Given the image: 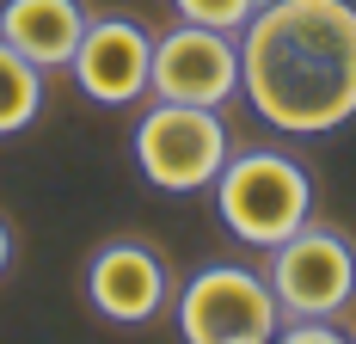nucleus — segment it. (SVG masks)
Masks as SVG:
<instances>
[{
  "label": "nucleus",
  "instance_id": "f257e3e1",
  "mask_svg": "<svg viewBox=\"0 0 356 344\" xmlns=\"http://www.w3.org/2000/svg\"><path fill=\"white\" fill-rule=\"evenodd\" d=\"M240 99L277 136L356 117V0H270L240 31Z\"/></svg>",
  "mask_w": 356,
  "mask_h": 344
},
{
  "label": "nucleus",
  "instance_id": "f03ea898",
  "mask_svg": "<svg viewBox=\"0 0 356 344\" xmlns=\"http://www.w3.org/2000/svg\"><path fill=\"white\" fill-rule=\"evenodd\" d=\"M215 221L240 246H277L314 215V172L289 148H234L209 185Z\"/></svg>",
  "mask_w": 356,
  "mask_h": 344
},
{
  "label": "nucleus",
  "instance_id": "7ed1b4c3",
  "mask_svg": "<svg viewBox=\"0 0 356 344\" xmlns=\"http://www.w3.org/2000/svg\"><path fill=\"white\" fill-rule=\"evenodd\" d=\"M129 154H136V166L154 191H166V197H197V191H209L215 172L227 166V154H234V130H227V117L209 111V104H172V99H154L136 117V130H129Z\"/></svg>",
  "mask_w": 356,
  "mask_h": 344
},
{
  "label": "nucleus",
  "instance_id": "20e7f679",
  "mask_svg": "<svg viewBox=\"0 0 356 344\" xmlns=\"http://www.w3.org/2000/svg\"><path fill=\"white\" fill-rule=\"evenodd\" d=\"M264 283L289 313H332L344 320L356 302V240L332 221H301L289 240L264 246Z\"/></svg>",
  "mask_w": 356,
  "mask_h": 344
},
{
  "label": "nucleus",
  "instance_id": "39448f33",
  "mask_svg": "<svg viewBox=\"0 0 356 344\" xmlns=\"http://www.w3.org/2000/svg\"><path fill=\"white\" fill-rule=\"evenodd\" d=\"M178 338L184 344H264L277 338L283 308L270 295L264 271L234 265V258H215L178 289Z\"/></svg>",
  "mask_w": 356,
  "mask_h": 344
},
{
  "label": "nucleus",
  "instance_id": "423d86ee",
  "mask_svg": "<svg viewBox=\"0 0 356 344\" xmlns=\"http://www.w3.org/2000/svg\"><path fill=\"white\" fill-rule=\"evenodd\" d=\"M147 99L227 111L240 99V37L215 31V25H191V19H178L172 31H154Z\"/></svg>",
  "mask_w": 356,
  "mask_h": 344
},
{
  "label": "nucleus",
  "instance_id": "0eeeda50",
  "mask_svg": "<svg viewBox=\"0 0 356 344\" xmlns=\"http://www.w3.org/2000/svg\"><path fill=\"white\" fill-rule=\"evenodd\" d=\"M147 68H154V31L129 13H92L86 37L74 49V86L105 111H129L147 99Z\"/></svg>",
  "mask_w": 356,
  "mask_h": 344
},
{
  "label": "nucleus",
  "instance_id": "6e6552de",
  "mask_svg": "<svg viewBox=\"0 0 356 344\" xmlns=\"http://www.w3.org/2000/svg\"><path fill=\"white\" fill-rule=\"evenodd\" d=\"M86 308L111 326H147L172 308V271L147 240H105L86 258Z\"/></svg>",
  "mask_w": 356,
  "mask_h": 344
},
{
  "label": "nucleus",
  "instance_id": "1a4fd4ad",
  "mask_svg": "<svg viewBox=\"0 0 356 344\" xmlns=\"http://www.w3.org/2000/svg\"><path fill=\"white\" fill-rule=\"evenodd\" d=\"M86 0H0V37L43 74L68 68L86 37Z\"/></svg>",
  "mask_w": 356,
  "mask_h": 344
},
{
  "label": "nucleus",
  "instance_id": "9d476101",
  "mask_svg": "<svg viewBox=\"0 0 356 344\" xmlns=\"http://www.w3.org/2000/svg\"><path fill=\"white\" fill-rule=\"evenodd\" d=\"M43 80L49 74L25 62L6 37H0V141L6 136H25L37 117H43Z\"/></svg>",
  "mask_w": 356,
  "mask_h": 344
},
{
  "label": "nucleus",
  "instance_id": "9b49d317",
  "mask_svg": "<svg viewBox=\"0 0 356 344\" xmlns=\"http://www.w3.org/2000/svg\"><path fill=\"white\" fill-rule=\"evenodd\" d=\"M258 6H270V0H172L178 19H191V25H215V31H234V37L252 25Z\"/></svg>",
  "mask_w": 356,
  "mask_h": 344
},
{
  "label": "nucleus",
  "instance_id": "f8f14e48",
  "mask_svg": "<svg viewBox=\"0 0 356 344\" xmlns=\"http://www.w3.org/2000/svg\"><path fill=\"white\" fill-rule=\"evenodd\" d=\"M6 265H13V228H6V215H0V276H6Z\"/></svg>",
  "mask_w": 356,
  "mask_h": 344
}]
</instances>
